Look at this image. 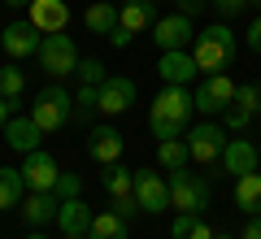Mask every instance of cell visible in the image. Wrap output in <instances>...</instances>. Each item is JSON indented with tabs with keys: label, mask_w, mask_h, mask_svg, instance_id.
I'll list each match as a JSON object with an SVG mask.
<instances>
[{
	"label": "cell",
	"mask_w": 261,
	"mask_h": 239,
	"mask_svg": "<svg viewBox=\"0 0 261 239\" xmlns=\"http://www.w3.org/2000/svg\"><path fill=\"white\" fill-rule=\"evenodd\" d=\"M192 113H196L192 92L166 83L157 96H152V104H148V126H152L157 139H178L187 130V122H192Z\"/></svg>",
	"instance_id": "1"
},
{
	"label": "cell",
	"mask_w": 261,
	"mask_h": 239,
	"mask_svg": "<svg viewBox=\"0 0 261 239\" xmlns=\"http://www.w3.org/2000/svg\"><path fill=\"white\" fill-rule=\"evenodd\" d=\"M192 57L200 65V74H226V65L235 61V31L226 22H214V26L196 31Z\"/></svg>",
	"instance_id": "2"
},
{
	"label": "cell",
	"mask_w": 261,
	"mask_h": 239,
	"mask_svg": "<svg viewBox=\"0 0 261 239\" xmlns=\"http://www.w3.org/2000/svg\"><path fill=\"white\" fill-rule=\"evenodd\" d=\"M170 178V209L178 213H205L209 200H214V187H209L205 174H187V170H174Z\"/></svg>",
	"instance_id": "3"
},
{
	"label": "cell",
	"mask_w": 261,
	"mask_h": 239,
	"mask_svg": "<svg viewBox=\"0 0 261 239\" xmlns=\"http://www.w3.org/2000/svg\"><path fill=\"white\" fill-rule=\"evenodd\" d=\"M31 118L44 126V135L48 130H61V126H70V118H74V96L65 92V87H44V92L35 96V104H31Z\"/></svg>",
	"instance_id": "4"
},
{
	"label": "cell",
	"mask_w": 261,
	"mask_h": 239,
	"mask_svg": "<svg viewBox=\"0 0 261 239\" xmlns=\"http://www.w3.org/2000/svg\"><path fill=\"white\" fill-rule=\"evenodd\" d=\"M235 78H226V74H205L200 78V87L192 92V100H196V113H205V118H222L226 109L235 104Z\"/></svg>",
	"instance_id": "5"
},
{
	"label": "cell",
	"mask_w": 261,
	"mask_h": 239,
	"mask_svg": "<svg viewBox=\"0 0 261 239\" xmlns=\"http://www.w3.org/2000/svg\"><path fill=\"white\" fill-rule=\"evenodd\" d=\"M79 44L65 31H57V35H44V44H39V65H44V74H53V78H65V74L79 70Z\"/></svg>",
	"instance_id": "6"
},
{
	"label": "cell",
	"mask_w": 261,
	"mask_h": 239,
	"mask_svg": "<svg viewBox=\"0 0 261 239\" xmlns=\"http://www.w3.org/2000/svg\"><path fill=\"white\" fill-rule=\"evenodd\" d=\"M226 148V130L218 122H200V126H187V152H192L196 166H218Z\"/></svg>",
	"instance_id": "7"
},
{
	"label": "cell",
	"mask_w": 261,
	"mask_h": 239,
	"mask_svg": "<svg viewBox=\"0 0 261 239\" xmlns=\"http://www.w3.org/2000/svg\"><path fill=\"white\" fill-rule=\"evenodd\" d=\"M135 200L148 218L170 209V178L166 174H152V170H135Z\"/></svg>",
	"instance_id": "8"
},
{
	"label": "cell",
	"mask_w": 261,
	"mask_h": 239,
	"mask_svg": "<svg viewBox=\"0 0 261 239\" xmlns=\"http://www.w3.org/2000/svg\"><path fill=\"white\" fill-rule=\"evenodd\" d=\"M152 39H157V48L161 52H174V48H192V39H196V26H192V18L187 13H170V18H157L152 22Z\"/></svg>",
	"instance_id": "9"
},
{
	"label": "cell",
	"mask_w": 261,
	"mask_h": 239,
	"mask_svg": "<svg viewBox=\"0 0 261 239\" xmlns=\"http://www.w3.org/2000/svg\"><path fill=\"white\" fill-rule=\"evenodd\" d=\"M39 44H44V31H39L31 18L9 22V26L0 31V48H5L9 57H39Z\"/></svg>",
	"instance_id": "10"
},
{
	"label": "cell",
	"mask_w": 261,
	"mask_h": 239,
	"mask_svg": "<svg viewBox=\"0 0 261 239\" xmlns=\"http://www.w3.org/2000/svg\"><path fill=\"white\" fill-rule=\"evenodd\" d=\"M22 178H27V192H57L61 170H57L53 152L35 148V152H27V161H22Z\"/></svg>",
	"instance_id": "11"
},
{
	"label": "cell",
	"mask_w": 261,
	"mask_h": 239,
	"mask_svg": "<svg viewBox=\"0 0 261 239\" xmlns=\"http://www.w3.org/2000/svg\"><path fill=\"white\" fill-rule=\"evenodd\" d=\"M157 74L166 78L170 87H187V83H196V78H200V65H196L192 48H174V52H161Z\"/></svg>",
	"instance_id": "12"
},
{
	"label": "cell",
	"mask_w": 261,
	"mask_h": 239,
	"mask_svg": "<svg viewBox=\"0 0 261 239\" xmlns=\"http://www.w3.org/2000/svg\"><path fill=\"white\" fill-rule=\"evenodd\" d=\"M257 113H261V87L257 83H240L235 87V104L222 113V126L226 130H244Z\"/></svg>",
	"instance_id": "13"
},
{
	"label": "cell",
	"mask_w": 261,
	"mask_h": 239,
	"mask_svg": "<svg viewBox=\"0 0 261 239\" xmlns=\"http://www.w3.org/2000/svg\"><path fill=\"white\" fill-rule=\"evenodd\" d=\"M218 166H222L231 178H244V174H252V170L261 166V148L252 144V139H226Z\"/></svg>",
	"instance_id": "14"
},
{
	"label": "cell",
	"mask_w": 261,
	"mask_h": 239,
	"mask_svg": "<svg viewBox=\"0 0 261 239\" xmlns=\"http://www.w3.org/2000/svg\"><path fill=\"white\" fill-rule=\"evenodd\" d=\"M130 104H135V83L122 78V74H109V78L100 83V113L105 118H118V113H126Z\"/></svg>",
	"instance_id": "15"
},
{
	"label": "cell",
	"mask_w": 261,
	"mask_h": 239,
	"mask_svg": "<svg viewBox=\"0 0 261 239\" xmlns=\"http://www.w3.org/2000/svg\"><path fill=\"white\" fill-rule=\"evenodd\" d=\"M27 18L35 22L44 35H57V31L70 26V5H65V0H31V5H27Z\"/></svg>",
	"instance_id": "16"
},
{
	"label": "cell",
	"mask_w": 261,
	"mask_h": 239,
	"mask_svg": "<svg viewBox=\"0 0 261 239\" xmlns=\"http://www.w3.org/2000/svg\"><path fill=\"white\" fill-rule=\"evenodd\" d=\"M0 139H5V144L13 148V152H35L39 148V139H44V126H39L35 118H9L5 122V130H0Z\"/></svg>",
	"instance_id": "17"
},
{
	"label": "cell",
	"mask_w": 261,
	"mask_h": 239,
	"mask_svg": "<svg viewBox=\"0 0 261 239\" xmlns=\"http://www.w3.org/2000/svg\"><path fill=\"white\" fill-rule=\"evenodd\" d=\"M92 204L83 200V196H70V200H61V209H57V226H61V235H87L92 230Z\"/></svg>",
	"instance_id": "18"
},
{
	"label": "cell",
	"mask_w": 261,
	"mask_h": 239,
	"mask_svg": "<svg viewBox=\"0 0 261 239\" xmlns=\"http://www.w3.org/2000/svg\"><path fill=\"white\" fill-rule=\"evenodd\" d=\"M122 148H126V139H122V130H113V126H96L92 135H87V152H92V161H100V166L122 161Z\"/></svg>",
	"instance_id": "19"
},
{
	"label": "cell",
	"mask_w": 261,
	"mask_h": 239,
	"mask_svg": "<svg viewBox=\"0 0 261 239\" xmlns=\"http://www.w3.org/2000/svg\"><path fill=\"white\" fill-rule=\"evenodd\" d=\"M57 209H61V196L57 192H31L27 200H22V218H27V226H48V222H57Z\"/></svg>",
	"instance_id": "20"
},
{
	"label": "cell",
	"mask_w": 261,
	"mask_h": 239,
	"mask_svg": "<svg viewBox=\"0 0 261 239\" xmlns=\"http://www.w3.org/2000/svg\"><path fill=\"white\" fill-rule=\"evenodd\" d=\"M152 22H157V0H126V5L118 9V26L130 31V35L148 31Z\"/></svg>",
	"instance_id": "21"
},
{
	"label": "cell",
	"mask_w": 261,
	"mask_h": 239,
	"mask_svg": "<svg viewBox=\"0 0 261 239\" xmlns=\"http://www.w3.org/2000/svg\"><path fill=\"white\" fill-rule=\"evenodd\" d=\"M118 9H122V5H113V0H92V5H87V13H83L87 31L109 39V35H113V26H118Z\"/></svg>",
	"instance_id": "22"
},
{
	"label": "cell",
	"mask_w": 261,
	"mask_h": 239,
	"mask_svg": "<svg viewBox=\"0 0 261 239\" xmlns=\"http://www.w3.org/2000/svg\"><path fill=\"white\" fill-rule=\"evenodd\" d=\"M187 161H192V152H187V139H157V166L166 170V174H174V170H187Z\"/></svg>",
	"instance_id": "23"
},
{
	"label": "cell",
	"mask_w": 261,
	"mask_h": 239,
	"mask_svg": "<svg viewBox=\"0 0 261 239\" xmlns=\"http://www.w3.org/2000/svg\"><path fill=\"white\" fill-rule=\"evenodd\" d=\"M100 187L109 192V200H118V196H135V170H126L122 161H113V166H105Z\"/></svg>",
	"instance_id": "24"
},
{
	"label": "cell",
	"mask_w": 261,
	"mask_h": 239,
	"mask_svg": "<svg viewBox=\"0 0 261 239\" xmlns=\"http://www.w3.org/2000/svg\"><path fill=\"white\" fill-rule=\"evenodd\" d=\"M27 200V178H22V170H0V209H18V204Z\"/></svg>",
	"instance_id": "25"
},
{
	"label": "cell",
	"mask_w": 261,
	"mask_h": 239,
	"mask_svg": "<svg viewBox=\"0 0 261 239\" xmlns=\"http://www.w3.org/2000/svg\"><path fill=\"white\" fill-rule=\"evenodd\" d=\"M92 239H126V218H122L118 209H105L92 218V230H87Z\"/></svg>",
	"instance_id": "26"
},
{
	"label": "cell",
	"mask_w": 261,
	"mask_h": 239,
	"mask_svg": "<svg viewBox=\"0 0 261 239\" xmlns=\"http://www.w3.org/2000/svg\"><path fill=\"white\" fill-rule=\"evenodd\" d=\"M235 204H240L244 213H261V174L252 170V174L235 178Z\"/></svg>",
	"instance_id": "27"
},
{
	"label": "cell",
	"mask_w": 261,
	"mask_h": 239,
	"mask_svg": "<svg viewBox=\"0 0 261 239\" xmlns=\"http://www.w3.org/2000/svg\"><path fill=\"white\" fill-rule=\"evenodd\" d=\"M74 113H79V122H87L92 113H100V87H96V83H83V87H79Z\"/></svg>",
	"instance_id": "28"
},
{
	"label": "cell",
	"mask_w": 261,
	"mask_h": 239,
	"mask_svg": "<svg viewBox=\"0 0 261 239\" xmlns=\"http://www.w3.org/2000/svg\"><path fill=\"white\" fill-rule=\"evenodd\" d=\"M22 92H27V74H22L18 65H5V70H0V96H5V100H18Z\"/></svg>",
	"instance_id": "29"
},
{
	"label": "cell",
	"mask_w": 261,
	"mask_h": 239,
	"mask_svg": "<svg viewBox=\"0 0 261 239\" xmlns=\"http://www.w3.org/2000/svg\"><path fill=\"white\" fill-rule=\"evenodd\" d=\"M79 83H96V87H100L105 83V78H109V70H105V65L100 61H96V57H83V61H79Z\"/></svg>",
	"instance_id": "30"
},
{
	"label": "cell",
	"mask_w": 261,
	"mask_h": 239,
	"mask_svg": "<svg viewBox=\"0 0 261 239\" xmlns=\"http://www.w3.org/2000/svg\"><path fill=\"white\" fill-rule=\"evenodd\" d=\"M196 222H200V213H178V218L170 222V239H187Z\"/></svg>",
	"instance_id": "31"
},
{
	"label": "cell",
	"mask_w": 261,
	"mask_h": 239,
	"mask_svg": "<svg viewBox=\"0 0 261 239\" xmlns=\"http://www.w3.org/2000/svg\"><path fill=\"white\" fill-rule=\"evenodd\" d=\"M57 196H61V200L83 196V178H79V174H61V178H57Z\"/></svg>",
	"instance_id": "32"
},
{
	"label": "cell",
	"mask_w": 261,
	"mask_h": 239,
	"mask_svg": "<svg viewBox=\"0 0 261 239\" xmlns=\"http://www.w3.org/2000/svg\"><path fill=\"white\" fill-rule=\"evenodd\" d=\"M209 9H218L222 18H235V13L248 9V0H209Z\"/></svg>",
	"instance_id": "33"
},
{
	"label": "cell",
	"mask_w": 261,
	"mask_h": 239,
	"mask_svg": "<svg viewBox=\"0 0 261 239\" xmlns=\"http://www.w3.org/2000/svg\"><path fill=\"white\" fill-rule=\"evenodd\" d=\"M113 209H118V213H122V218H126V222L135 218V213H144V209H140V200H135V196H118V200H113Z\"/></svg>",
	"instance_id": "34"
},
{
	"label": "cell",
	"mask_w": 261,
	"mask_h": 239,
	"mask_svg": "<svg viewBox=\"0 0 261 239\" xmlns=\"http://www.w3.org/2000/svg\"><path fill=\"white\" fill-rule=\"evenodd\" d=\"M174 9L187 13V18H196V13H205V9H209V0H174Z\"/></svg>",
	"instance_id": "35"
},
{
	"label": "cell",
	"mask_w": 261,
	"mask_h": 239,
	"mask_svg": "<svg viewBox=\"0 0 261 239\" xmlns=\"http://www.w3.org/2000/svg\"><path fill=\"white\" fill-rule=\"evenodd\" d=\"M240 239H261V213H248V222H244Z\"/></svg>",
	"instance_id": "36"
},
{
	"label": "cell",
	"mask_w": 261,
	"mask_h": 239,
	"mask_svg": "<svg viewBox=\"0 0 261 239\" xmlns=\"http://www.w3.org/2000/svg\"><path fill=\"white\" fill-rule=\"evenodd\" d=\"M130 39H135V35H130V31H122V26H113V35H109V44H113V48H130Z\"/></svg>",
	"instance_id": "37"
},
{
	"label": "cell",
	"mask_w": 261,
	"mask_h": 239,
	"mask_svg": "<svg viewBox=\"0 0 261 239\" xmlns=\"http://www.w3.org/2000/svg\"><path fill=\"white\" fill-rule=\"evenodd\" d=\"M248 48H252V52H261V18L248 26Z\"/></svg>",
	"instance_id": "38"
},
{
	"label": "cell",
	"mask_w": 261,
	"mask_h": 239,
	"mask_svg": "<svg viewBox=\"0 0 261 239\" xmlns=\"http://www.w3.org/2000/svg\"><path fill=\"white\" fill-rule=\"evenodd\" d=\"M13 109H18V100H5V96H0V130H5V122L13 118Z\"/></svg>",
	"instance_id": "39"
},
{
	"label": "cell",
	"mask_w": 261,
	"mask_h": 239,
	"mask_svg": "<svg viewBox=\"0 0 261 239\" xmlns=\"http://www.w3.org/2000/svg\"><path fill=\"white\" fill-rule=\"evenodd\" d=\"M187 239H214V230H209V222L200 218V222H196V226H192V235H187Z\"/></svg>",
	"instance_id": "40"
},
{
	"label": "cell",
	"mask_w": 261,
	"mask_h": 239,
	"mask_svg": "<svg viewBox=\"0 0 261 239\" xmlns=\"http://www.w3.org/2000/svg\"><path fill=\"white\" fill-rule=\"evenodd\" d=\"M5 5H13V9H27V5H31V0H5Z\"/></svg>",
	"instance_id": "41"
},
{
	"label": "cell",
	"mask_w": 261,
	"mask_h": 239,
	"mask_svg": "<svg viewBox=\"0 0 261 239\" xmlns=\"http://www.w3.org/2000/svg\"><path fill=\"white\" fill-rule=\"evenodd\" d=\"M27 239H48V235H39V230H31V235H27Z\"/></svg>",
	"instance_id": "42"
},
{
	"label": "cell",
	"mask_w": 261,
	"mask_h": 239,
	"mask_svg": "<svg viewBox=\"0 0 261 239\" xmlns=\"http://www.w3.org/2000/svg\"><path fill=\"white\" fill-rule=\"evenodd\" d=\"M65 239H92V235H65Z\"/></svg>",
	"instance_id": "43"
},
{
	"label": "cell",
	"mask_w": 261,
	"mask_h": 239,
	"mask_svg": "<svg viewBox=\"0 0 261 239\" xmlns=\"http://www.w3.org/2000/svg\"><path fill=\"white\" fill-rule=\"evenodd\" d=\"M214 239H240V235H214Z\"/></svg>",
	"instance_id": "44"
},
{
	"label": "cell",
	"mask_w": 261,
	"mask_h": 239,
	"mask_svg": "<svg viewBox=\"0 0 261 239\" xmlns=\"http://www.w3.org/2000/svg\"><path fill=\"white\" fill-rule=\"evenodd\" d=\"M248 5H257V9H261V0H248Z\"/></svg>",
	"instance_id": "45"
}]
</instances>
